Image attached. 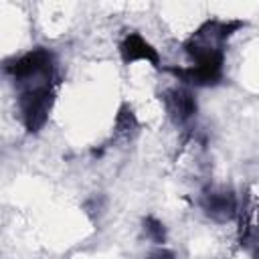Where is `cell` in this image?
<instances>
[{"label": "cell", "mask_w": 259, "mask_h": 259, "mask_svg": "<svg viewBox=\"0 0 259 259\" xmlns=\"http://www.w3.org/2000/svg\"><path fill=\"white\" fill-rule=\"evenodd\" d=\"M247 22L239 18H206L200 22L182 42V51L190 57L192 65H217L225 67L227 42Z\"/></svg>", "instance_id": "7a4b0ae2"}, {"label": "cell", "mask_w": 259, "mask_h": 259, "mask_svg": "<svg viewBox=\"0 0 259 259\" xmlns=\"http://www.w3.org/2000/svg\"><path fill=\"white\" fill-rule=\"evenodd\" d=\"M117 53H119V59L123 65H132V63H138V61H146L150 63L154 69L162 71L164 65H162V57L158 53V49L148 40L144 38L138 30H127L119 45H117Z\"/></svg>", "instance_id": "277c9868"}, {"label": "cell", "mask_w": 259, "mask_h": 259, "mask_svg": "<svg viewBox=\"0 0 259 259\" xmlns=\"http://www.w3.org/2000/svg\"><path fill=\"white\" fill-rule=\"evenodd\" d=\"M198 204L214 223H229L239 212V198L231 188H208L200 194Z\"/></svg>", "instance_id": "5b68a950"}, {"label": "cell", "mask_w": 259, "mask_h": 259, "mask_svg": "<svg viewBox=\"0 0 259 259\" xmlns=\"http://www.w3.org/2000/svg\"><path fill=\"white\" fill-rule=\"evenodd\" d=\"M140 127L138 119H136V113L130 105H121L119 111H117V117H115V134L117 136H123V138H130L132 134H136Z\"/></svg>", "instance_id": "8992f818"}, {"label": "cell", "mask_w": 259, "mask_h": 259, "mask_svg": "<svg viewBox=\"0 0 259 259\" xmlns=\"http://www.w3.org/2000/svg\"><path fill=\"white\" fill-rule=\"evenodd\" d=\"M146 259H176V255L172 251H168V249H156Z\"/></svg>", "instance_id": "ba28073f"}, {"label": "cell", "mask_w": 259, "mask_h": 259, "mask_svg": "<svg viewBox=\"0 0 259 259\" xmlns=\"http://www.w3.org/2000/svg\"><path fill=\"white\" fill-rule=\"evenodd\" d=\"M144 233H146V237H148L152 243H156V245H164V241H166L164 223H162L160 219L152 217V214L144 219Z\"/></svg>", "instance_id": "52a82bcc"}, {"label": "cell", "mask_w": 259, "mask_h": 259, "mask_svg": "<svg viewBox=\"0 0 259 259\" xmlns=\"http://www.w3.org/2000/svg\"><path fill=\"white\" fill-rule=\"evenodd\" d=\"M4 73L16 91L20 123L28 134H38L47 125L55 103V85L59 79L55 53L47 47L28 49L22 55L6 59Z\"/></svg>", "instance_id": "6da1fadb"}, {"label": "cell", "mask_w": 259, "mask_h": 259, "mask_svg": "<svg viewBox=\"0 0 259 259\" xmlns=\"http://www.w3.org/2000/svg\"><path fill=\"white\" fill-rule=\"evenodd\" d=\"M160 101L164 105L166 115L174 125H186L190 123L198 113V103L190 87L186 85H174L160 93Z\"/></svg>", "instance_id": "3957f363"}]
</instances>
